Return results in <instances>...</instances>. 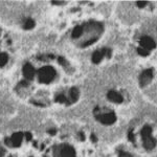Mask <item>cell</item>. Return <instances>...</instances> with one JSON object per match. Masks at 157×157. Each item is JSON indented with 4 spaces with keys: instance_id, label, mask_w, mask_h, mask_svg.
<instances>
[{
    "instance_id": "8",
    "label": "cell",
    "mask_w": 157,
    "mask_h": 157,
    "mask_svg": "<svg viewBox=\"0 0 157 157\" xmlns=\"http://www.w3.org/2000/svg\"><path fill=\"white\" fill-rule=\"evenodd\" d=\"M137 52L139 56H141V57H147V56H149V52L144 48H141V47H138L137 48Z\"/></svg>"
},
{
    "instance_id": "9",
    "label": "cell",
    "mask_w": 157,
    "mask_h": 157,
    "mask_svg": "<svg viewBox=\"0 0 157 157\" xmlns=\"http://www.w3.org/2000/svg\"><path fill=\"white\" fill-rule=\"evenodd\" d=\"M128 137H129V140L131 141V143H135V135H134V133H133V130H130L129 131V133H128Z\"/></svg>"
},
{
    "instance_id": "11",
    "label": "cell",
    "mask_w": 157,
    "mask_h": 157,
    "mask_svg": "<svg viewBox=\"0 0 157 157\" xmlns=\"http://www.w3.org/2000/svg\"><path fill=\"white\" fill-rule=\"evenodd\" d=\"M136 4H137V6L139 9H143V7H145L147 4H148V1H137Z\"/></svg>"
},
{
    "instance_id": "6",
    "label": "cell",
    "mask_w": 157,
    "mask_h": 157,
    "mask_svg": "<svg viewBox=\"0 0 157 157\" xmlns=\"http://www.w3.org/2000/svg\"><path fill=\"white\" fill-rule=\"evenodd\" d=\"M60 157H75V153L71 147H64L60 151Z\"/></svg>"
},
{
    "instance_id": "10",
    "label": "cell",
    "mask_w": 157,
    "mask_h": 157,
    "mask_svg": "<svg viewBox=\"0 0 157 157\" xmlns=\"http://www.w3.org/2000/svg\"><path fill=\"white\" fill-rule=\"evenodd\" d=\"M118 157H133L130 153L125 151H118Z\"/></svg>"
},
{
    "instance_id": "1",
    "label": "cell",
    "mask_w": 157,
    "mask_h": 157,
    "mask_svg": "<svg viewBox=\"0 0 157 157\" xmlns=\"http://www.w3.org/2000/svg\"><path fill=\"white\" fill-rule=\"evenodd\" d=\"M153 78V69H146L139 75V85L140 87H146L151 83Z\"/></svg>"
},
{
    "instance_id": "5",
    "label": "cell",
    "mask_w": 157,
    "mask_h": 157,
    "mask_svg": "<svg viewBox=\"0 0 157 157\" xmlns=\"http://www.w3.org/2000/svg\"><path fill=\"white\" fill-rule=\"evenodd\" d=\"M107 98L109 101H111V102H113V103H116V104H121V103H123V101H124V98L121 97L120 93L116 92V91H113V90L109 91L108 94H107Z\"/></svg>"
},
{
    "instance_id": "7",
    "label": "cell",
    "mask_w": 157,
    "mask_h": 157,
    "mask_svg": "<svg viewBox=\"0 0 157 157\" xmlns=\"http://www.w3.org/2000/svg\"><path fill=\"white\" fill-rule=\"evenodd\" d=\"M140 134H141V137H143V138H146V137H148V136H151V134H152V128L149 125H146L145 127L141 129Z\"/></svg>"
},
{
    "instance_id": "3",
    "label": "cell",
    "mask_w": 157,
    "mask_h": 157,
    "mask_svg": "<svg viewBox=\"0 0 157 157\" xmlns=\"http://www.w3.org/2000/svg\"><path fill=\"white\" fill-rule=\"evenodd\" d=\"M139 44H140V47L146 50H152L154 49L156 47V43L154 41L153 39H152L151 37L149 36H144L141 37L140 41H139Z\"/></svg>"
},
{
    "instance_id": "2",
    "label": "cell",
    "mask_w": 157,
    "mask_h": 157,
    "mask_svg": "<svg viewBox=\"0 0 157 157\" xmlns=\"http://www.w3.org/2000/svg\"><path fill=\"white\" fill-rule=\"evenodd\" d=\"M95 117L98 118L101 123L105 124V125H111L116 121V115L114 112H107V113H103L100 115H95Z\"/></svg>"
},
{
    "instance_id": "4",
    "label": "cell",
    "mask_w": 157,
    "mask_h": 157,
    "mask_svg": "<svg viewBox=\"0 0 157 157\" xmlns=\"http://www.w3.org/2000/svg\"><path fill=\"white\" fill-rule=\"evenodd\" d=\"M143 144L146 150L151 151L156 147L157 140L154 137H152V136H148V137H146V138H143Z\"/></svg>"
}]
</instances>
